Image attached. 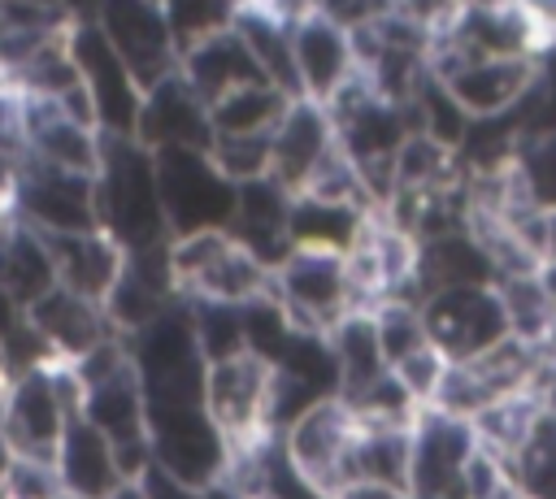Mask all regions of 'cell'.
<instances>
[{"mask_svg": "<svg viewBox=\"0 0 556 499\" xmlns=\"http://www.w3.org/2000/svg\"><path fill=\"white\" fill-rule=\"evenodd\" d=\"M0 499H65L61 477H56V464L9 456V469L0 477Z\"/></svg>", "mask_w": 556, "mask_h": 499, "instance_id": "30", "label": "cell"}, {"mask_svg": "<svg viewBox=\"0 0 556 499\" xmlns=\"http://www.w3.org/2000/svg\"><path fill=\"white\" fill-rule=\"evenodd\" d=\"M452 286H495V265L465 226L417 243V299Z\"/></svg>", "mask_w": 556, "mask_h": 499, "instance_id": "24", "label": "cell"}, {"mask_svg": "<svg viewBox=\"0 0 556 499\" xmlns=\"http://www.w3.org/2000/svg\"><path fill=\"white\" fill-rule=\"evenodd\" d=\"M365 217L369 213H361L356 204H334V200H317V195H291V213H287L291 247L348 256V247L356 243Z\"/></svg>", "mask_w": 556, "mask_h": 499, "instance_id": "25", "label": "cell"}, {"mask_svg": "<svg viewBox=\"0 0 556 499\" xmlns=\"http://www.w3.org/2000/svg\"><path fill=\"white\" fill-rule=\"evenodd\" d=\"M43 243H48V256H52L56 286L104 308V299H109V291H113V282H117V273H122L126 252H122L104 230L43 234Z\"/></svg>", "mask_w": 556, "mask_h": 499, "instance_id": "19", "label": "cell"}, {"mask_svg": "<svg viewBox=\"0 0 556 499\" xmlns=\"http://www.w3.org/2000/svg\"><path fill=\"white\" fill-rule=\"evenodd\" d=\"M143 412H148V451H152V464L169 469L174 477H182L191 486L222 482V473L230 464V447H226L222 430L213 425L204 399L143 404Z\"/></svg>", "mask_w": 556, "mask_h": 499, "instance_id": "6", "label": "cell"}, {"mask_svg": "<svg viewBox=\"0 0 556 499\" xmlns=\"http://www.w3.org/2000/svg\"><path fill=\"white\" fill-rule=\"evenodd\" d=\"M96 221L122 252H143L174 239L156 191V161L143 143L122 135H100Z\"/></svg>", "mask_w": 556, "mask_h": 499, "instance_id": "1", "label": "cell"}, {"mask_svg": "<svg viewBox=\"0 0 556 499\" xmlns=\"http://www.w3.org/2000/svg\"><path fill=\"white\" fill-rule=\"evenodd\" d=\"M334 148H339V135H334L326 108L313 104V100H291V108L282 113V121L269 135L265 178L278 182L287 195H300Z\"/></svg>", "mask_w": 556, "mask_h": 499, "instance_id": "15", "label": "cell"}, {"mask_svg": "<svg viewBox=\"0 0 556 499\" xmlns=\"http://www.w3.org/2000/svg\"><path fill=\"white\" fill-rule=\"evenodd\" d=\"M156 161V191L169 221V234H200V230H226L239 204V187L213 165L208 152L169 148L152 152Z\"/></svg>", "mask_w": 556, "mask_h": 499, "instance_id": "4", "label": "cell"}, {"mask_svg": "<svg viewBox=\"0 0 556 499\" xmlns=\"http://www.w3.org/2000/svg\"><path fill=\"white\" fill-rule=\"evenodd\" d=\"M30 165V152H26V139L17 126H0V213L13 221V204H17V187H22V174Z\"/></svg>", "mask_w": 556, "mask_h": 499, "instance_id": "31", "label": "cell"}, {"mask_svg": "<svg viewBox=\"0 0 556 499\" xmlns=\"http://www.w3.org/2000/svg\"><path fill=\"white\" fill-rule=\"evenodd\" d=\"M70 56H74L78 78L87 87V100H91L100 135L135 139L143 91H139V82L130 78V69L122 65V56L109 48V39L100 35V26L91 17L70 26Z\"/></svg>", "mask_w": 556, "mask_h": 499, "instance_id": "12", "label": "cell"}, {"mask_svg": "<svg viewBox=\"0 0 556 499\" xmlns=\"http://www.w3.org/2000/svg\"><path fill=\"white\" fill-rule=\"evenodd\" d=\"M287 213H291V195L269 178H252V182H239V204H235V217L226 230L274 273L295 252Z\"/></svg>", "mask_w": 556, "mask_h": 499, "instance_id": "20", "label": "cell"}, {"mask_svg": "<svg viewBox=\"0 0 556 499\" xmlns=\"http://www.w3.org/2000/svg\"><path fill=\"white\" fill-rule=\"evenodd\" d=\"M356 430L361 421L352 417V408L343 399H321L308 412H300L278 438L287 460L295 464V473L317 486L326 499H339L343 490H352V451H356Z\"/></svg>", "mask_w": 556, "mask_h": 499, "instance_id": "7", "label": "cell"}, {"mask_svg": "<svg viewBox=\"0 0 556 499\" xmlns=\"http://www.w3.org/2000/svg\"><path fill=\"white\" fill-rule=\"evenodd\" d=\"M521 499H556V412L543 408L534 434L508 464Z\"/></svg>", "mask_w": 556, "mask_h": 499, "instance_id": "27", "label": "cell"}, {"mask_svg": "<svg viewBox=\"0 0 556 499\" xmlns=\"http://www.w3.org/2000/svg\"><path fill=\"white\" fill-rule=\"evenodd\" d=\"M56 477H61L65 499H113L126 486V473H122L113 447L83 417H74L65 425V438L56 451Z\"/></svg>", "mask_w": 556, "mask_h": 499, "instance_id": "22", "label": "cell"}, {"mask_svg": "<svg viewBox=\"0 0 556 499\" xmlns=\"http://www.w3.org/2000/svg\"><path fill=\"white\" fill-rule=\"evenodd\" d=\"M426 69L469 121L508 117L539 87V56H452L430 48Z\"/></svg>", "mask_w": 556, "mask_h": 499, "instance_id": "5", "label": "cell"}, {"mask_svg": "<svg viewBox=\"0 0 556 499\" xmlns=\"http://www.w3.org/2000/svg\"><path fill=\"white\" fill-rule=\"evenodd\" d=\"M539 278H543V286H547V295H552V304H556V260H547V265L539 269Z\"/></svg>", "mask_w": 556, "mask_h": 499, "instance_id": "34", "label": "cell"}, {"mask_svg": "<svg viewBox=\"0 0 556 499\" xmlns=\"http://www.w3.org/2000/svg\"><path fill=\"white\" fill-rule=\"evenodd\" d=\"M156 4H165V0H156Z\"/></svg>", "mask_w": 556, "mask_h": 499, "instance_id": "39", "label": "cell"}, {"mask_svg": "<svg viewBox=\"0 0 556 499\" xmlns=\"http://www.w3.org/2000/svg\"><path fill=\"white\" fill-rule=\"evenodd\" d=\"M4 230H9V217H4V213H0V239H4Z\"/></svg>", "mask_w": 556, "mask_h": 499, "instance_id": "38", "label": "cell"}, {"mask_svg": "<svg viewBox=\"0 0 556 499\" xmlns=\"http://www.w3.org/2000/svg\"><path fill=\"white\" fill-rule=\"evenodd\" d=\"M0 4H22V9H65V0H0Z\"/></svg>", "mask_w": 556, "mask_h": 499, "instance_id": "33", "label": "cell"}, {"mask_svg": "<svg viewBox=\"0 0 556 499\" xmlns=\"http://www.w3.org/2000/svg\"><path fill=\"white\" fill-rule=\"evenodd\" d=\"M174 291L187 304H252L274 291V273L230 234L200 230L169 243Z\"/></svg>", "mask_w": 556, "mask_h": 499, "instance_id": "3", "label": "cell"}, {"mask_svg": "<svg viewBox=\"0 0 556 499\" xmlns=\"http://www.w3.org/2000/svg\"><path fill=\"white\" fill-rule=\"evenodd\" d=\"M478 451L473 425L439 408H421L413 425L408 499H465V469Z\"/></svg>", "mask_w": 556, "mask_h": 499, "instance_id": "13", "label": "cell"}, {"mask_svg": "<svg viewBox=\"0 0 556 499\" xmlns=\"http://www.w3.org/2000/svg\"><path fill=\"white\" fill-rule=\"evenodd\" d=\"M109 48L122 56L139 91H152L156 82L178 74V43L165 22V4L156 0H100L96 17Z\"/></svg>", "mask_w": 556, "mask_h": 499, "instance_id": "10", "label": "cell"}, {"mask_svg": "<svg viewBox=\"0 0 556 499\" xmlns=\"http://www.w3.org/2000/svg\"><path fill=\"white\" fill-rule=\"evenodd\" d=\"M4 469H9V447H4V438H0V477H4Z\"/></svg>", "mask_w": 556, "mask_h": 499, "instance_id": "37", "label": "cell"}, {"mask_svg": "<svg viewBox=\"0 0 556 499\" xmlns=\"http://www.w3.org/2000/svg\"><path fill=\"white\" fill-rule=\"evenodd\" d=\"M517 182L539 213H556V130H539L517 143Z\"/></svg>", "mask_w": 556, "mask_h": 499, "instance_id": "29", "label": "cell"}, {"mask_svg": "<svg viewBox=\"0 0 556 499\" xmlns=\"http://www.w3.org/2000/svg\"><path fill=\"white\" fill-rule=\"evenodd\" d=\"M291 108V95H282L269 82H248L217 104H208L213 139H252V135H274L282 113Z\"/></svg>", "mask_w": 556, "mask_h": 499, "instance_id": "26", "label": "cell"}, {"mask_svg": "<svg viewBox=\"0 0 556 499\" xmlns=\"http://www.w3.org/2000/svg\"><path fill=\"white\" fill-rule=\"evenodd\" d=\"M135 486H139V495L143 499H204V486H191V482H182V477H174L169 469H161V464H143V473L135 477Z\"/></svg>", "mask_w": 556, "mask_h": 499, "instance_id": "32", "label": "cell"}, {"mask_svg": "<svg viewBox=\"0 0 556 499\" xmlns=\"http://www.w3.org/2000/svg\"><path fill=\"white\" fill-rule=\"evenodd\" d=\"M13 221H22L39 234L100 230V221H96V178L30 161L26 174H22V187H17Z\"/></svg>", "mask_w": 556, "mask_h": 499, "instance_id": "14", "label": "cell"}, {"mask_svg": "<svg viewBox=\"0 0 556 499\" xmlns=\"http://www.w3.org/2000/svg\"><path fill=\"white\" fill-rule=\"evenodd\" d=\"M17 130L26 139L30 161L56 165V169H70V174H87V178L100 174V130L74 121L56 100L26 95L22 100Z\"/></svg>", "mask_w": 556, "mask_h": 499, "instance_id": "16", "label": "cell"}, {"mask_svg": "<svg viewBox=\"0 0 556 499\" xmlns=\"http://www.w3.org/2000/svg\"><path fill=\"white\" fill-rule=\"evenodd\" d=\"M26 317L39 330V338L52 347L56 360H83L91 347H100L104 338L117 334L113 321H109V312L100 304L78 299V295L61 291V286H52Z\"/></svg>", "mask_w": 556, "mask_h": 499, "instance_id": "21", "label": "cell"}, {"mask_svg": "<svg viewBox=\"0 0 556 499\" xmlns=\"http://www.w3.org/2000/svg\"><path fill=\"white\" fill-rule=\"evenodd\" d=\"M269 378H274L269 360H261L252 351H239L230 360H213L204 369V408H208V417L222 430L230 451L269 438V430H265Z\"/></svg>", "mask_w": 556, "mask_h": 499, "instance_id": "11", "label": "cell"}, {"mask_svg": "<svg viewBox=\"0 0 556 499\" xmlns=\"http://www.w3.org/2000/svg\"><path fill=\"white\" fill-rule=\"evenodd\" d=\"M235 13H239V0H165V22H169V35L178 43V56L187 48L230 30Z\"/></svg>", "mask_w": 556, "mask_h": 499, "instance_id": "28", "label": "cell"}, {"mask_svg": "<svg viewBox=\"0 0 556 499\" xmlns=\"http://www.w3.org/2000/svg\"><path fill=\"white\" fill-rule=\"evenodd\" d=\"M9 386H13V373H9V364L0 360V412H4V399H9Z\"/></svg>", "mask_w": 556, "mask_h": 499, "instance_id": "36", "label": "cell"}, {"mask_svg": "<svg viewBox=\"0 0 556 499\" xmlns=\"http://www.w3.org/2000/svg\"><path fill=\"white\" fill-rule=\"evenodd\" d=\"M291 56H295V78H300V95L313 104H326L361 65H356V48H352V30H343L339 22L308 13L291 26Z\"/></svg>", "mask_w": 556, "mask_h": 499, "instance_id": "18", "label": "cell"}, {"mask_svg": "<svg viewBox=\"0 0 556 499\" xmlns=\"http://www.w3.org/2000/svg\"><path fill=\"white\" fill-rule=\"evenodd\" d=\"M83 408V386L74 373V360H52L43 369L17 373L0 412V438L9 456L56 464L65 425Z\"/></svg>", "mask_w": 556, "mask_h": 499, "instance_id": "2", "label": "cell"}, {"mask_svg": "<svg viewBox=\"0 0 556 499\" xmlns=\"http://www.w3.org/2000/svg\"><path fill=\"white\" fill-rule=\"evenodd\" d=\"M547 260H556V213H547Z\"/></svg>", "mask_w": 556, "mask_h": 499, "instance_id": "35", "label": "cell"}, {"mask_svg": "<svg viewBox=\"0 0 556 499\" xmlns=\"http://www.w3.org/2000/svg\"><path fill=\"white\" fill-rule=\"evenodd\" d=\"M274 299L282 304L287 321L304 334H330L348 312H356L348 260L339 252L295 247L274 269Z\"/></svg>", "mask_w": 556, "mask_h": 499, "instance_id": "8", "label": "cell"}, {"mask_svg": "<svg viewBox=\"0 0 556 499\" xmlns=\"http://www.w3.org/2000/svg\"><path fill=\"white\" fill-rule=\"evenodd\" d=\"M178 74H182V82L204 104H217L222 95H230V91H239L248 82H265L256 56L235 35V26L222 30V35H213V39H204V43H195V48H187L178 56Z\"/></svg>", "mask_w": 556, "mask_h": 499, "instance_id": "23", "label": "cell"}, {"mask_svg": "<svg viewBox=\"0 0 556 499\" xmlns=\"http://www.w3.org/2000/svg\"><path fill=\"white\" fill-rule=\"evenodd\" d=\"M135 143H143L148 152H169V148L208 152L213 148L208 104L182 82V74H174V78L156 82L152 91H143Z\"/></svg>", "mask_w": 556, "mask_h": 499, "instance_id": "17", "label": "cell"}, {"mask_svg": "<svg viewBox=\"0 0 556 499\" xmlns=\"http://www.w3.org/2000/svg\"><path fill=\"white\" fill-rule=\"evenodd\" d=\"M421 325L447 364L473 360L508 338V317L495 286H452V291L426 295Z\"/></svg>", "mask_w": 556, "mask_h": 499, "instance_id": "9", "label": "cell"}]
</instances>
